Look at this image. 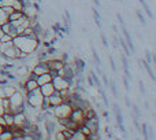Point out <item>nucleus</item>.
I'll return each mask as SVG.
<instances>
[{"label":"nucleus","instance_id":"14","mask_svg":"<svg viewBox=\"0 0 156 140\" xmlns=\"http://www.w3.org/2000/svg\"><path fill=\"white\" fill-rule=\"evenodd\" d=\"M12 139V130L8 126H3V129L0 132V140H11Z\"/></svg>","mask_w":156,"mask_h":140},{"label":"nucleus","instance_id":"18","mask_svg":"<svg viewBox=\"0 0 156 140\" xmlns=\"http://www.w3.org/2000/svg\"><path fill=\"white\" fill-rule=\"evenodd\" d=\"M6 22H8V14L0 7V26L4 25Z\"/></svg>","mask_w":156,"mask_h":140},{"label":"nucleus","instance_id":"7","mask_svg":"<svg viewBox=\"0 0 156 140\" xmlns=\"http://www.w3.org/2000/svg\"><path fill=\"white\" fill-rule=\"evenodd\" d=\"M69 117H70L71 119H74L78 125H82L84 121H85V111L81 110V108H71Z\"/></svg>","mask_w":156,"mask_h":140},{"label":"nucleus","instance_id":"34","mask_svg":"<svg viewBox=\"0 0 156 140\" xmlns=\"http://www.w3.org/2000/svg\"><path fill=\"white\" fill-rule=\"evenodd\" d=\"M101 41H103V45L104 47H108V41H107V37L104 33H101Z\"/></svg>","mask_w":156,"mask_h":140},{"label":"nucleus","instance_id":"13","mask_svg":"<svg viewBox=\"0 0 156 140\" xmlns=\"http://www.w3.org/2000/svg\"><path fill=\"white\" fill-rule=\"evenodd\" d=\"M52 81V75L50 74V72L44 73V74H40L37 77V83H39V86L43 85V84H47V83H51Z\"/></svg>","mask_w":156,"mask_h":140},{"label":"nucleus","instance_id":"26","mask_svg":"<svg viewBox=\"0 0 156 140\" xmlns=\"http://www.w3.org/2000/svg\"><path fill=\"white\" fill-rule=\"evenodd\" d=\"M141 132H142V137L145 140H148V125H147V124H142Z\"/></svg>","mask_w":156,"mask_h":140},{"label":"nucleus","instance_id":"25","mask_svg":"<svg viewBox=\"0 0 156 140\" xmlns=\"http://www.w3.org/2000/svg\"><path fill=\"white\" fill-rule=\"evenodd\" d=\"M136 14H137V18H139V21L141 22L144 26H147V21H145V18H144V15H142V12L140 10H137L136 11Z\"/></svg>","mask_w":156,"mask_h":140},{"label":"nucleus","instance_id":"20","mask_svg":"<svg viewBox=\"0 0 156 140\" xmlns=\"http://www.w3.org/2000/svg\"><path fill=\"white\" fill-rule=\"evenodd\" d=\"M140 3H141V6L144 7V10H145V12L148 14L149 18H153V14H152V11H151V8H149V6L147 4L145 0H140Z\"/></svg>","mask_w":156,"mask_h":140},{"label":"nucleus","instance_id":"35","mask_svg":"<svg viewBox=\"0 0 156 140\" xmlns=\"http://www.w3.org/2000/svg\"><path fill=\"white\" fill-rule=\"evenodd\" d=\"M139 86H140V91H141L142 95H145V86H144V83H142V81L139 83Z\"/></svg>","mask_w":156,"mask_h":140},{"label":"nucleus","instance_id":"9","mask_svg":"<svg viewBox=\"0 0 156 140\" xmlns=\"http://www.w3.org/2000/svg\"><path fill=\"white\" fill-rule=\"evenodd\" d=\"M48 99H50V104L51 107H55V106H58V104L63 103V97L61 96V93H59V91H53V93L51 95V96H48Z\"/></svg>","mask_w":156,"mask_h":140},{"label":"nucleus","instance_id":"33","mask_svg":"<svg viewBox=\"0 0 156 140\" xmlns=\"http://www.w3.org/2000/svg\"><path fill=\"white\" fill-rule=\"evenodd\" d=\"M86 80H88L89 86H95V83H93V78H92V75H90V73H89V75L86 77Z\"/></svg>","mask_w":156,"mask_h":140},{"label":"nucleus","instance_id":"29","mask_svg":"<svg viewBox=\"0 0 156 140\" xmlns=\"http://www.w3.org/2000/svg\"><path fill=\"white\" fill-rule=\"evenodd\" d=\"M110 66H111V69H112V72L117 73V65H115V61H114L112 56H110Z\"/></svg>","mask_w":156,"mask_h":140},{"label":"nucleus","instance_id":"28","mask_svg":"<svg viewBox=\"0 0 156 140\" xmlns=\"http://www.w3.org/2000/svg\"><path fill=\"white\" fill-rule=\"evenodd\" d=\"M153 139H155V129H153V126H148V140Z\"/></svg>","mask_w":156,"mask_h":140},{"label":"nucleus","instance_id":"37","mask_svg":"<svg viewBox=\"0 0 156 140\" xmlns=\"http://www.w3.org/2000/svg\"><path fill=\"white\" fill-rule=\"evenodd\" d=\"M93 3H95V6H97V7L101 6V4H100V0H93Z\"/></svg>","mask_w":156,"mask_h":140},{"label":"nucleus","instance_id":"23","mask_svg":"<svg viewBox=\"0 0 156 140\" xmlns=\"http://www.w3.org/2000/svg\"><path fill=\"white\" fill-rule=\"evenodd\" d=\"M92 55H93V59H95V65L96 66H100L101 65V61H100V58L99 55H97V52H96V50L92 47Z\"/></svg>","mask_w":156,"mask_h":140},{"label":"nucleus","instance_id":"12","mask_svg":"<svg viewBox=\"0 0 156 140\" xmlns=\"http://www.w3.org/2000/svg\"><path fill=\"white\" fill-rule=\"evenodd\" d=\"M140 63L142 65V67L147 70V73H148V75L152 78V81H156V75H155V73H153V70H152V67H151V65H149L148 62L145 61V59H140Z\"/></svg>","mask_w":156,"mask_h":140},{"label":"nucleus","instance_id":"17","mask_svg":"<svg viewBox=\"0 0 156 140\" xmlns=\"http://www.w3.org/2000/svg\"><path fill=\"white\" fill-rule=\"evenodd\" d=\"M3 89H4V97H10L11 95L17 91V88H15L14 85H8V84H6V85H3Z\"/></svg>","mask_w":156,"mask_h":140},{"label":"nucleus","instance_id":"4","mask_svg":"<svg viewBox=\"0 0 156 140\" xmlns=\"http://www.w3.org/2000/svg\"><path fill=\"white\" fill-rule=\"evenodd\" d=\"M53 111V115L56 117V118H62V117H69L70 115V111H71V107L69 106L67 103H61L55 106V107H51Z\"/></svg>","mask_w":156,"mask_h":140},{"label":"nucleus","instance_id":"39","mask_svg":"<svg viewBox=\"0 0 156 140\" xmlns=\"http://www.w3.org/2000/svg\"><path fill=\"white\" fill-rule=\"evenodd\" d=\"M1 129H3V126H1V125H0V132H1Z\"/></svg>","mask_w":156,"mask_h":140},{"label":"nucleus","instance_id":"22","mask_svg":"<svg viewBox=\"0 0 156 140\" xmlns=\"http://www.w3.org/2000/svg\"><path fill=\"white\" fill-rule=\"evenodd\" d=\"M90 75H92V78H93V83H95V86L100 88V86H101V83H100V78L97 77V74H96L95 72H90Z\"/></svg>","mask_w":156,"mask_h":140},{"label":"nucleus","instance_id":"2","mask_svg":"<svg viewBox=\"0 0 156 140\" xmlns=\"http://www.w3.org/2000/svg\"><path fill=\"white\" fill-rule=\"evenodd\" d=\"M10 104H11V113H18L23 111L26 108V99L25 93H22L21 91H15L10 96Z\"/></svg>","mask_w":156,"mask_h":140},{"label":"nucleus","instance_id":"30","mask_svg":"<svg viewBox=\"0 0 156 140\" xmlns=\"http://www.w3.org/2000/svg\"><path fill=\"white\" fill-rule=\"evenodd\" d=\"M145 61L148 62L149 65H152V55H151V52H149V51H147V54H145Z\"/></svg>","mask_w":156,"mask_h":140},{"label":"nucleus","instance_id":"27","mask_svg":"<svg viewBox=\"0 0 156 140\" xmlns=\"http://www.w3.org/2000/svg\"><path fill=\"white\" fill-rule=\"evenodd\" d=\"M10 41H12V37L10 34H7V33H4L3 37L0 39V43H10Z\"/></svg>","mask_w":156,"mask_h":140},{"label":"nucleus","instance_id":"16","mask_svg":"<svg viewBox=\"0 0 156 140\" xmlns=\"http://www.w3.org/2000/svg\"><path fill=\"white\" fill-rule=\"evenodd\" d=\"M22 17H25V14H23V11H17L14 10L12 12H11L10 15H8V21L12 22V21H17V19H21Z\"/></svg>","mask_w":156,"mask_h":140},{"label":"nucleus","instance_id":"1","mask_svg":"<svg viewBox=\"0 0 156 140\" xmlns=\"http://www.w3.org/2000/svg\"><path fill=\"white\" fill-rule=\"evenodd\" d=\"M12 44L17 45L23 54L28 55L32 54V52H36V50L40 45V40L32 39L29 36H23V34H18V36H15L12 39Z\"/></svg>","mask_w":156,"mask_h":140},{"label":"nucleus","instance_id":"3","mask_svg":"<svg viewBox=\"0 0 156 140\" xmlns=\"http://www.w3.org/2000/svg\"><path fill=\"white\" fill-rule=\"evenodd\" d=\"M25 99H26V103H28V106L40 110L44 96H43V93H41V91H40V88H36V89L29 91V92L25 93Z\"/></svg>","mask_w":156,"mask_h":140},{"label":"nucleus","instance_id":"6","mask_svg":"<svg viewBox=\"0 0 156 140\" xmlns=\"http://www.w3.org/2000/svg\"><path fill=\"white\" fill-rule=\"evenodd\" d=\"M114 114H115V118H117V124L118 126H119V129H121V132L123 133V136L126 137L128 135H126V128H125L123 125V117H122V111H121V108H119V106H118L117 103L114 104Z\"/></svg>","mask_w":156,"mask_h":140},{"label":"nucleus","instance_id":"32","mask_svg":"<svg viewBox=\"0 0 156 140\" xmlns=\"http://www.w3.org/2000/svg\"><path fill=\"white\" fill-rule=\"evenodd\" d=\"M101 77H103V83H104V86H110V81H108V78H107V75L104 74V73H101Z\"/></svg>","mask_w":156,"mask_h":140},{"label":"nucleus","instance_id":"10","mask_svg":"<svg viewBox=\"0 0 156 140\" xmlns=\"http://www.w3.org/2000/svg\"><path fill=\"white\" fill-rule=\"evenodd\" d=\"M40 91H41V93H43V96H51L53 93V91H55V86H53L52 81L51 83H47V84H43V85L39 86Z\"/></svg>","mask_w":156,"mask_h":140},{"label":"nucleus","instance_id":"21","mask_svg":"<svg viewBox=\"0 0 156 140\" xmlns=\"http://www.w3.org/2000/svg\"><path fill=\"white\" fill-rule=\"evenodd\" d=\"M93 17H95L96 25H97L100 29H101V18H100V14L97 12V10H96V8H93Z\"/></svg>","mask_w":156,"mask_h":140},{"label":"nucleus","instance_id":"38","mask_svg":"<svg viewBox=\"0 0 156 140\" xmlns=\"http://www.w3.org/2000/svg\"><path fill=\"white\" fill-rule=\"evenodd\" d=\"M144 106H145L147 110H149V108H151V107H149V103H148V102H145V103H144Z\"/></svg>","mask_w":156,"mask_h":140},{"label":"nucleus","instance_id":"24","mask_svg":"<svg viewBox=\"0 0 156 140\" xmlns=\"http://www.w3.org/2000/svg\"><path fill=\"white\" fill-rule=\"evenodd\" d=\"M108 88L111 89L114 97H118V89H117V85H115V83H114V81H110V86H108Z\"/></svg>","mask_w":156,"mask_h":140},{"label":"nucleus","instance_id":"19","mask_svg":"<svg viewBox=\"0 0 156 140\" xmlns=\"http://www.w3.org/2000/svg\"><path fill=\"white\" fill-rule=\"evenodd\" d=\"M99 89V93H100V96H101V99H103V102H104V104H106V107H110V100L107 99V95H106V92H104V89L100 86V88H97Z\"/></svg>","mask_w":156,"mask_h":140},{"label":"nucleus","instance_id":"31","mask_svg":"<svg viewBox=\"0 0 156 140\" xmlns=\"http://www.w3.org/2000/svg\"><path fill=\"white\" fill-rule=\"evenodd\" d=\"M123 85H125V89L128 91H130V86H129V78L128 77H123Z\"/></svg>","mask_w":156,"mask_h":140},{"label":"nucleus","instance_id":"11","mask_svg":"<svg viewBox=\"0 0 156 140\" xmlns=\"http://www.w3.org/2000/svg\"><path fill=\"white\" fill-rule=\"evenodd\" d=\"M23 88H25V92H29V91H33L36 88H39V83H37V80L28 77L26 81L23 83Z\"/></svg>","mask_w":156,"mask_h":140},{"label":"nucleus","instance_id":"5","mask_svg":"<svg viewBox=\"0 0 156 140\" xmlns=\"http://www.w3.org/2000/svg\"><path fill=\"white\" fill-rule=\"evenodd\" d=\"M52 84H53V86H55V89H56V91L64 89V88H71L70 84L67 83V80L64 78L63 75H61V74L52 77Z\"/></svg>","mask_w":156,"mask_h":140},{"label":"nucleus","instance_id":"8","mask_svg":"<svg viewBox=\"0 0 156 140\" xmlns=\"http://www.w3.org/2000/svg\"><path fill=\"white\" fill-rule=\"evenodd\" d=\"M47 66L50 70H56V72H61L64 66V62L62 61L61 58H52V59H47Z\"/></svg>","mask_w":156,"mask_h":140},{"label":"nucleus","instance_id":"15","mask_svg":"<svg viewBox=\"0 0 156 140\" xmlns=\"http://www.w3.org/2000/svg\"><path fill=\"white\" fill-rule=\"evenodd\" d=\"M3 118L6 122V126H11L14 125V113H3Z\"/></svg>","mask_w":156,"mask_h":140},{"label":"nucleus","instance_id":"36","mask_svg":"<svg viewBox=\"0 0 156 140\" xmlns=\"http://www.w3.org/2000/svg\"><path fill=\"white\" fill-rule=\"evenodd\" d=\"M125 103H126V106H128V107H131V103H130V99H129V96L125 97Z\"/></svg>","mask_w":156,"mask_h":140}]
</instances>
